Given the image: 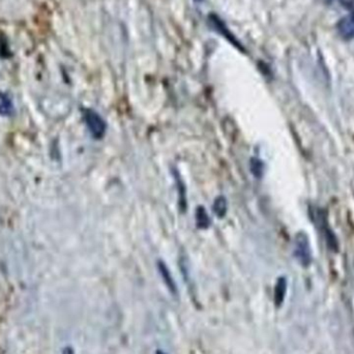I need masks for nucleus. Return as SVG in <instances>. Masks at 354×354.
I'll use <instances>...</instances> for the list:
<instances>
[{"instance_id":"obj_1","label":"nucleus","mask_w":354,"mask_h":354,"mask_svg":"<svg viewBox=\"0 0 354 354\" xmlns=\"http://www.w3.org/2000/svg\"><path fill=\"white\" fill-rule=\"evenodd\" d=\"M85 122L95 138L101 139L106 133V124L97 112L88 110L85 113Z\"/></svg>"},{"instance_id":"obj_2","label":"nucleus","mask_w":354,"mask_h":354,"mask_svg":"<svg viewBox=\"0 0 354 354\" xmlns=\"http://www.w3.org/2000/svg\"><path fill=\"white\" fill-rule=\"evenodd\" d=\"M295 257L304 266H308L311 262V249H310L309 241L303 233L297 234L295 237Z\"/></svg>"},{"instance_id":"obj_3","label":"nucleus","mask_w":354,"mask_h":354,"mask_svg":"<svg viewBox=\"0 0 354 354\" xmlns=\"http://www.w3.org/2000/svg\"><path fill=\"white\" fill-rule=\"evenodd\" d=\"M158 268H159L160 274H161L162 279H163L165 284L167 285L169 290L171 291L174 295H176L177 292L176 282H174V277H172L170 270H168L167 266H166L163 261H159Z\"/></svg>"},{"instance_id":"obj_4","label":"nucleus","mask_w":354,"mask_h":354,"mask_svg":"<svg viewBox=\"0 0 354 354\" xmlns=\"http://www.w3.org/2000/svg\"><path fill=\"white\" fill-rule=\"evenodd\" d=\"M339 30L341 35L346 39H353L354 37V14L349 15L346 18L343 19L339 23Z\"/></svg>"},{"instance_id":"obj_5","label":"nucleus","mask_w":354,"mask_h":354,"mask_svg":"<svg viewBox=\"0 0 354 354\" xmlns=\"http://www.w3.org/2000/svg\"><path fill=\"white\" fill-rule=\"evenodd\" d=\"M196 223H197V226L199 227L200 229H206L209 227V216H208L205 208L201 207V206L198 207L197 212H196Z\"/></svg>"},{"instance_id":"obj_6","label":"nucleus","mask_w":354,"mask_h":354,"mask_svg":"<svg viewBox=\"0 0 354 354\" xmlns=\"http://www.w3.org/2000/svg\"><path fill=\"white\" fill-rule=\"evenodd\" d=\"M12 110H14V107H12V100L8 95L0 93V114L10 115L12 113Z\"/></svg>"},{"instance_id":"obj_7","label":"nucleus","mask_w":354,"mask_h":354,"mask_svg":"<svg viewBox=\"0 0 354 354\" xmlns=\"http://www.w3.org/2000/svg\"><path fill=\"white\" fill-rule=\"evenodd\" d=\"M214 212L218 218H223L227 212V200L225 197L220 196L216 198L214 203Z\"/></svg>"},{"instance_id":"obj_8","label":"nucleus","mask_w":354,"mask_h":354,"mask_svg":"<svg viewBox=\"0 0 354 354\" xmlns=\"http://www.w3.org/2000/svg\"><path fill=\"white\" fill-rule=\"evenodd\" d=\"M250 168H251L252 174H254V176L257 177V178L261 177L262 174H263V163H262L259 159H256V158L251 159V162H250Z\"/></svg>"},{"instance_id":"obj_9","label":"nucleus","mask_w":354,"mask_h":354,"mask_svg":"<svg viewBox=\"0 0 354 354\" xmlns=\"http://www.w3.org/2000/svg\"><path fill=\"white\" fill-rule=\"evenodd\" d=\"M285 291H286V282L284 279H280L276 286V299L281 301L284 297Z\"/></svg>"},{"instance_id":"obj_10","label":"nucleus","mask_w":354,"mask_h":354,"mask_svg":"<svg viewBox=\"0 0 354 354\" xmlns=\"http://www.w3.org/2000/svg\"><path fill=\"white\" fill-rule=\"evenodd\" d=\"M343 3L346 4V6H351L353 4V0H341Z\"/></svg>"},{"instance_id":"obj_11","label":"nucleus","mask_w":354,"mask_h":354,"mask_svg":"<svg viewBox=\"0 0 354 354\" xmlns=\"http://www.w3.org/2000/svg\"><path fill=\"white\" fill-rule=\"evenodd\" d=\"M157 354H166V353H164V351H157Z\"/></svg>"},{"instance_id":"obj_12","label":"nucleus","mask_w":354,"mask_h":354,"mask_svg":"<svg viewBox=\"0 0 354 354\" xmlns=\"http://www.w3.org/2000/svg\"><path fill=\"white\" fill-rule=\"evenodd\" d=\"M197 1H201V0H197Z\"/></svg>"}]
</instances>
